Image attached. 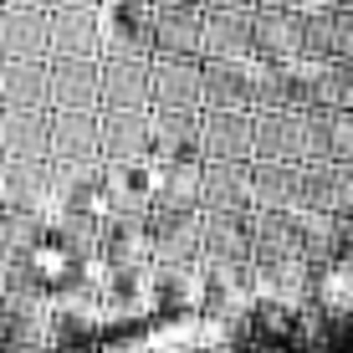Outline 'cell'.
I'll list each match as a JSON object with an SVG mask.
<instances>
[{"mask_svg":"<svg viewBox=\"0 0 353 353\" xmlns=\"http://www.w3.org/2000/svg\"><path fill=\"white\" fill-rule=\"evenodd\" d=\"M327 154L353 164V108H327Z\"/></svg>","mask_w":353,"mask_h":353,"instance_id":"8992f818","label":"cell"},{"mask_svg":"<svg viewBox=\"0 0 353 353\" xmlns=\"http://www.w3.org/2000/svg\"><path fill=\"white\" fill-rule=\"evenodd\" d=\"M256 164H297V113L287 108L256 113Z\"/></svg>","mask_w":353,"mask_h":353,"instance_id":"277c9868","label":"cell"},{"mask_svg":"<svg viewBox=\"0 0 353 353\" xmlns=\"http://www.w3.org/2000/svg\"><path fill=\"white\" fill-rule=\"evenodd\" d=\"M200 143L215 164H246L256 154V118L246 113H210L200 128Z\"/></svg>","mask_w":353,"mask_h":353,"instance_id":"7a4b0ae2","label":"cell"},{"mask_svg":"<svg viewBox=\"0 0 353 353\" xmlns=\"http://www.w3.org/2000/svg\"><path fill=\"white\" fill-rule=\"evenodd\" d=\"M251 46H256V16L251 10H215L205 21L200 52H210L215 62H246Z\"/></svg>","mask_w":353,"mask_h":353,"instance_id":"3957f363","label":"cell"},{"mask_svg":"<svg viewBox=\"0 0 353 353\" xmlns=\"http://www.w3.org/2000/svg\"><path fill=\"white\" fill-rule=\"evenodd\" d=\"M251 52L266 57V67H297L307 62L302 46V10H256V46Z\"/></svg>","mask_w":353,"mask_h":353,"instance_id":"6da1fadb","label":"cell"},{"mask_svg":"<svg viewBox=\"0 0 353 353\" xmlns=\"http://www.w3.org/2000/svg\"><path fill=\"white\" fill-rule=\"evenodd\" d=\"M205 41V16L200 10H169L159 21V46L164 52H200Z\"/></svg>","mask_w":353,"mask_h":353,"instance_id":"5b68a950","label":"cell"},{"mask_svg":"<svg viewBox=\"0 0 353 353\" xmlns=\"http://www.w3.org/2000/svg\"><path fill=\"white\" fill-rule=\"evenodd\" d=\"M179 88H185V92H194V72H185V77H179V67H164V72H159V97H164L169 108H174Z\"/></svg>","mask_w":353,"mask_h":353,"instance_id":"52a82bcc","label":"cell"},{"mask_svg":"<svg viewBox=\"0 0 353 353\" xmlns=\"http://www.w3.org/2000/svg\"><path fill=\"white\" fill-rule=\"evenodd\" d=\"M215 10H246V6H256V0H210Z\"/></svg>","mask_w":353,"mask_h":353,"instance_id":"ba28073f","label":"cell"},{"mask_svg":"<svg viewBox=\"0 0 353 353\" xmlns=\"http://www.w3.org/2000/svg\"><path fill=\"white\" fill-rule=\"evenodd\" d=\"M159 10L169 16V10H194V0H159Z\"/></svg>","mask_w":353,"mask_h":353,"instance_id":"9c48e42d","label":"cell"}]
</instances>
